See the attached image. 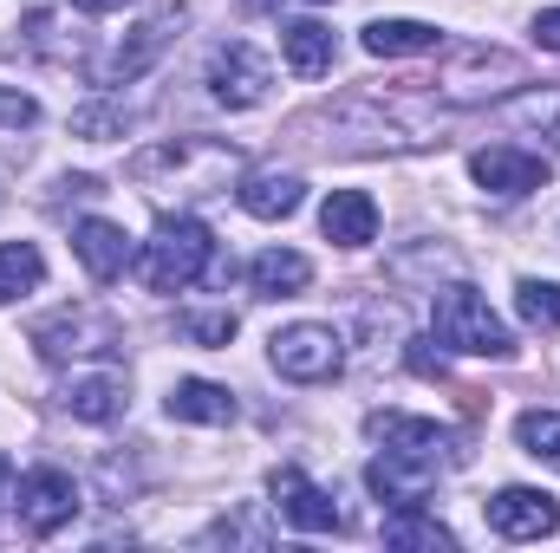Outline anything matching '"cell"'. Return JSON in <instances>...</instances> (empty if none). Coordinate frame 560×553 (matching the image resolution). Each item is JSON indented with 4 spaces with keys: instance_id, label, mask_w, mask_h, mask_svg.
Listing matches in <instances>:
<instances>
[{
    "instance_id": "obj_1",
    "label": "cell",
    "mask_w": 560,
    "mask_h": 553,
    "mask_svg": "<svg viewBox=\"0 0 560 553\" xmlns=\"http://www.w3.org/2000/svg\"><path fill=\"white\" fill-rule=\"evenodd\" d=\"M242 169V150H222V143H156L131 156V183H143L150 196H222V183Z\"/></svg>"
},
{
    "instance_id": "obj_2",
    "label": "cell",
    "mask_w": 560,
    "mask_h": 553,
    "mask_svg": "<svg viewBox=\"0 0 560 553\" xmlns=\"http://www.w3.org/2000/svg\"><path fill=\"white\" fill-rule=\"evenodd\" d=\"M215 268V235L196 222V215H156L150 242L138 255V280L150 293H183Z\"/></svg>"
},
{
    "instance_id": "obj_3",
    "label": "cell",
    "mask_w": 560,
    "mask_h": 553,
    "mask_svg": "<svg viewBox=\"0 0 560 553\" xmlns=\"http://www.w3.org/2000/svg\"><path fill=\"white\" fill-rule=\"evenodd\" d=\"M430 332H436V345H450V352H463V358H515V352H522L515 332H509V319H502L476 286H463V280L436 293Z\"/></svg>"
},
{
    "instance_id": "obj_4",
    "label": "cell",
    "mask_w": 560,
    "mask_h": 553,
    "mask_svg": "<svg viewBox=\"0 0 560 553\" xmlns=\"http://www.w3.org/2000/svg\"><path fill=\"white\" fill-rule=\"evenodd\" d=\"M515 85H528V66H522L515 52H502V46H463V52L430 79V92H436L443 105H489V98H502V92H515Z\"/></svg>"
},
{
    "instance_id": "obj_5",
    "label": "cell",
    "mask_w": 560,
    "mask_h": 553,
    "mask_svg": "<svg viewBox=\"0 0 560 553\" xmlns=\"http://www.w3.org/2000/svg\"><path fill=\"white\" fill-rule=\"evenodd\" d=\"M268 358L287 385H332L346 372V339L319 319H300V326H280L268 339Z\"/></svg>"
},
{
    "instance_id": "obj_6",
    "label": "cell",
    "mask_w": 560,
    "mask_h": 553,
    "mask_svg": "<svg viewBox=\"0 0 560 553\" xmlns=\"http://www.w3.org/2000/svg\"><path fill=\"white\" fill-rule=\"evenodd\" d=\"M33 352H39L46 365L105 358V352H118V319L98 313V306H66V313H52V319L33 326Z\"/></svg>"
},
{
    "instance_id": "obj_7",
    "label": "cell",
    "mask_w": 560,
    "mask_h": 553,
    "mask_svg": "<svg viewBox=\"0 0 560 553\" xmlns=\"http://www.w3.org/2000/svg\"><path fill=\"white\" fill-rule=\"evenodd\" d=\"M268 92H275V66H268L261 46L229 39V46L209 52V98H215V105H229V111H255Z\"/></svg>"
},
{
    "instance_id": "obj_8",
    "label": "cell",
    "mask_w": 560,
    "mask_h": 553,
    "mask_svg": "<svg viewBox=\"0 0 560 553\" xmlns=\"http://www.w3.org/2000/svg\"><path fill=\"white\" fill-rule=\"evenodd\" d=\"M13 515H20V528H26L33 541H46V534L72 528V515H79V482H72L66 469H26V475L13 482Z\"/></svg>"
},
{
    "instance_id": "obj_9",
    "label": "cell",
    "mask_w": 560,
    "mask_h": 553,
    "mask_svg": "<svg viewBox=\"0 0 560 553\" xmlns=\"http://www.w3.org/2000/svg\"><path fill=\"white\" fill-rule=\"evenodd\" d=\"M183 20H189V7H176V0H170V7H156L138 33L112 52V59H98V66H92V85H105V92H112V85H131V79H143V72L156 66V52L183 33Z\"/></svg>"
},
{
    "instance_id": "obj_10",
    "label": "cell",
    "mask_w": 560,
    "mask_h": 553,
    "mask_svg": "<svg viewBox=\"0 0 560 553\" xmlns=\"http://www.w3.org/2000/svg\"><path fill=\"white\" fill-rule=\"evenodd\" d=\"M489 528H495L502 541H548V534H560V502L548 489L509 482V489H495V502H489Z\"/></svg>"
},
{
    "instance_id": "obj_11",
    "label": "cell",
    "mask_w": 560,
    "mask_h": 553,
    "mask_svg": "<svg viewBox=\"0 0 560 553\" xmlns=\"http://www.w3.org/2000/svg\"><path fill=\"white\" fill-rule=\"evenodd\" d=\"M469 176L489 189V196H535L548 183V156L522 150V143H489L469 156Z\"/></svg>"
},
{
    "instance_id": "obj_12",
    "label": "cell",
    "mask_w": 560,
    "mask_h": 553,
    "mask_svg": "<svg viewBox=\"0 0 560 553\" xmlns=\"http://www.w3.org/2000/svg\"><path fill=\"white\" fill-rule=\"evenodd\" d=\"M268 495H275L280 521H287V528H300V534H332V528H339L332 495H326L306 469H275V475H268Z\"/></svg>"
},
{
    "instance_id": "obj_13",
    "label": "cell",
    "mask_w": 560,
    "mask_h": 553,
    "mask_svg": "<svg viewBox=\"0 0 560 553\" xmlns=\"http://www.w3.org/2000/svg\"><path fill=\"white\" fill-rule=\"evenodd\" d=\"M436 475H443V462H430V456H405V449H385V456H372L365 489H372L385 508H418L423 495L436 489Z\"/></svg>"
},
{
    "instance_id": "obj_14",
    "label": "cell",
    "mask_w": 560,
    "mask_h": 553,
    "mask_svg": "<svg viewBox=\"0 0 560 553\" xmlns=\"http://www.w3.org/2000/svg\"><path fill=\"white\" fill-rule=\"evenodd\" d=\"M365 430L385 443V449H405V456H430V462H456V436L443 430V423H430V416H405V411H372L365 416Z\"/></svg>"
},
{
    "instance_id": "obj_15",
    "label": "cell",
    "mask_w": 560,
    "mask_h": 553,
    "mask_svg": "<svg viewBox=\"0 0 560 553\" xmlns=\"http://www.w3.org/2000/svg\"><path fill=\"white\" fill-rule=\"evenodd\" d=\"M72 255H79V268L92 280H118L125 268H138L131 235H125L118 222H105V215H85V222L72 228Z\"/></svg>"
},
{
    "instance_id": "obj_16",
    "label": "cell",
    "mask_w": 560,
    "mask_h": 553,
    "mask_svg": "<svg viewBox=\"0 0 560 553\" xmlns=\"http://www.w3.org/2000/svg\"><path fill=\"white\" fill-rule=\"evenodd\" d=\"M319 235L332 248H372L378 242V202L365 189H332L319 209Z\"/></svg>"
},
{
    "instance_id": "obj_17",
    "label": "cell",
    "mask_w": 560,
    "mask_h": 553,
    "mask_svg": "<svg viewBox=\"0 0 560 553\" xmlns=\"http://www.w3.org/2000/svg\"><path fill=\"white\" fill-rule=\"evenodd\" d=\"M235 202H242L255 222H287V215L306 202V183H300L293 169H248L242 189H235Z\"/></svg>"
},
{
    "instance_id": "obj_18",
    "label": "cell",
    "mask_w": 560,
    "mask_h": 553,
    "mask_svg": "<svg viewBox=\"0 0 560 553\" xmlns=\"http://www.w3.org/2000/svg\"><path fill=\"white\" fill-rule=\"evenodd\" d=\"M163 411L176 416V423H235V391L229 385H215V378H176L170 385V398H163Z\"/></svg>"
},
{
    "instance_id": "obj_19",
    "label": "cell",
    "mask_w": 560,
    "mask_h": 553,
    "mask_svg": "<svg viewBox=\"0 0 560 553\" xmlns=\"http://www.w3.org/2000/svg\"><path fill=\"white\" fill-rule=\"evenodd\" d=\"M359 46L372 59H423V52H443V33L430 20H372L359 33Z\"/></svg>"
},
{
    "instance_id": "obj_20",
    "label": "cell",
    "mask_w": 560,
    "mask_h": 553,
    "mask_svg": "<svg viewBox=\"0 0 560 553\" xmlns=\"http://www.w3.org/2000/svg\"><path fill=\"white\" fill-rule=\"evenodd\" d=\"M59 404L79 416V423H118L125 404H131V391H125V378H118V372H85V378H72V385H66V398H59Z\"/></svg>"
},
{
    "instance_id": "obj_21",
    "label": "cell",
    "mask_w": 560,
    "mask_h": 553,
    "mask_svg": "<svg viewBox=\"0 0 560 553\" xmlns=\"http://www.w3.org/2000/svg\"><path fill=\"white\" fill-rule=\"evenodd\" d=\"M280 52H287V66H293L300 79H319V72H332L339 39H332V26H319V20H293V26H280Z\"/></svg>"
},
{
    "instance_id": "obj_22",
    "label": "cell",
    "mask_w": 560,
    "mask_h": 553,
    "mask_svg": "<svg viewBox=\"0 0 560 553\" xmlns=\"http://www.w3.org/2000/svg\"><path fill=\"white\" fill-rule=\"evenodd\" d=\"M248 280H255V293H261V299H293V293H306V286H313V261H306V255H293V248H268V255H255V261H248Z\"/></svg>"
},
{
    "instance_id": "obj_23",
    "label": "cell",
    "mask_w": 560,
    "mask_h": 553,
    "mask_svg": "<svg viewBox=\"0 0 560 553\" xmlns=\"http://www.w3.org/2000/svg\"><path fill=\"white\" fill-rule=\"evenodd\" d=\"M385 548H398V553H450L456 548V534H450L443 521L418 515V508H392V521H385Z\"/></svg>"
},
{
    "instance_id": "obj_24",
    "label": "cell",
    "mask_w": 560,
    "mask_h": 553,
    "mask_svg": "<svg viewBox=\"0 0 560 553\" xmlns=\"http://www.w3.org/2000/svg\"><path fill=\"white\" fill-rule=\"evenodd\" d=\"M46 280V255L33 242H0V306H13L20 293H33Z\"/></svg>"
},
{
    "instance_id": "obj_25",
    "label": "cell",
    "mask_w": 560,
    "mask_h": 553,
    "mask_svg": "<svg viewBox=\"0 0 560 553\" xmlns=\"http://www.w3.org/2000/svg\"><path fill=\"white\" fill-rule=\"evenodd\" d=\"M515 313L535 326V332H560V286L555 280H515Z\"/></svg>"
},
{
    "instance_id": "obj_26",
    "label": "cell",
    "mask_w": 560,
    "mask_h": 553,
    "mask_svg": "<svg viewBox=\"0 0 560 553\" xmlns=\"http://www.w3.org/2000/svg\"><path fill=\"white\" fill-rule=\"evenodd\" d=\"M515 443H522L535 462L560 469V411H522L515 416Z\"/></svg>"
},
{
    "instance_id": "obj_27",
    "label": "cell",
    "mask_w": 560,
    "mask_h": 553,
    "mask_svg": "<svg viewBox=\"0 0 560 553\" xmlns=\"http://www.w3.org/2000/svg\"><path fill=\"white\" fill-rule=\"evenodd\" d=\"M183 339L189 345H229L235 339V313H183Z\"/></svg>"
},
{
    "instance_id": "obj_28",
    "label": "cell",
    "mask_w": 560,
    "mask_h": 553,
    "mask_svg": "<svg viewBox=\"0 0 560 553\" xmlns=\"http://www.w3.org/2000/svg\"><path fill=\"white\" fill-rule=\"evenodd\" d=\"M72 131H79V138H92V143H112L118 131H125V111L92 105V111H79V118H72Z\"/></svg>"
},
{
    "instance_id": "obj_29",
    "label": "cell",
    "mask_w": 560,
    "mask_h": 553,
    "mask_svg": "<svg viewBox=\"0 0 560 553\" xmlns=\"http://www.w3.org/2000/svg\"><path fill=\"white\" fill-rule=\"evenodd\" d=\"M39 118V105L26 98V92H0V131H20V125H33Z\"/></svg>"
},
{
    "instance_id": "obj_30",
    "label": "cell",
    "mask_w": 560,
    "mask_h": 553,
    "mask_svg": "<svg viewBox=\"0 0 560 553\" xmlns=\"http://www.w3.org/2000/svg\"><path fill=\"white\" fill-rule=\"evenodd\" d=\"M535 39H541L548 52H560V7H548V13H535Z\"/></svg>"
},
{
    "instance_id": "obj_31",
    "label": "cell",
    "mask_w": 560,
    "mask_h": 553,
    "mask_svg": "<svg viewBox=\"0 0 560 553\" xmlns=\"http://www.w3.org/2000/svg\"><path fill=\"white\" fill-rule=\"evenodd\" d=\"M411 372H423V378H443V358H436V352H423V345H411Z\"/></svg>"
},
{
    "instance_id": "obj_32",
    "label": "cell",
    "mask_w": 560,
    "mask_h": 553,
    "mask_svg": "<svg viewBox=\"0 0 560 553\" xmlns=\"http://www.w3.org/2000/svg\"><path fill=\"white\" fill-rule=\"evenodd\" d=\"M72 7H79V13H125L131 0H72Z\"/></svg>"
},
{
    "instance_id": "obj_33",
    "label": "cell",
    "mask_w": 560,
    "mask_h": 553,
    "mask_svg": "<svg viewBox=\"0 0 560 553\" xmlns=\"http://www.w3.org/2000/svg\"><path fill=\"white\" fill-rule=\"evenodd\" d=\"M0 495H13V469H7V456H0Z\"/></svg>"
},
{
    "instance_id": "obj_34",
    "label": "cell",
    "mask_w": 560,
    "mask_h": 553,
    "mask_svg": "<svg viewBox=\"0 0 560 553\" xmlns=\"http://www.w3.org/2000/svg\"><path fill=\"white\" fill-rule=\"evenodd\" d=\"M306 7H326V0H306Z\"/></svg>"
}]
</instances>
